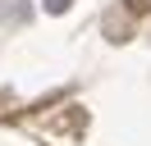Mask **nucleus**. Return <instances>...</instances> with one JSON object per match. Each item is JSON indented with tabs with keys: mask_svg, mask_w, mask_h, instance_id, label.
I'll return each instance as SVG.
<instances>
[{
	"mask_svg": "<svg viewBox=\"0 0 151 146\" xmlns=\"http://www.w3.org/2000/svg\"><path fill=\"white\" fill-rule=\"evenodd\" d=\"M124 9H128V14H147L151 0H124Z\"/></svg>",
	"mask_w": 151,
	"mask_h": 146,
	"instance_id": "obj_1",
	"label": "nucleus"
},
{
	"mask_svg": "<svg viewBox=\"0 0 151 146\" xmlns=\"http://www.w3.org/2000/svg\"><path fill=\"white\" fill-rule=\"evenodd\" d=\"M64 5H69V0H46V9H50V14H60Z\"/></svg>",
	"mask_w": 151,
	"mask_h": 146,
	"instance_id": "obj_2",
	"label": "nucleus"
}]
</instances>
